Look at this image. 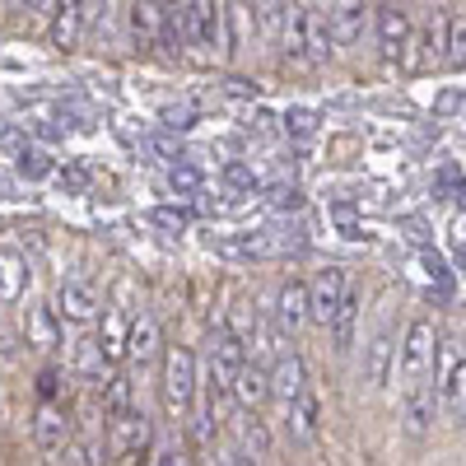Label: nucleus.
I'll return each mask as SVG.
<instances>
[{"instance_id": "c03bdc74", "label": "nucleus", "mask_w": 466, "mask_h": 466, "mask_svg": "<svg viewBox=\"0 0 466 466\" xmlns=\"http://www.w3.org/2000/svg\"><path fill=\"white\" fill-rule=\"evenodd\" d=\"M270 206H276V210H299L303 206L299 187H270Z\"/></svg>"}, {"instance_id": "72a5a7b5", "label": "nucleus", "mask_w": 466, "mask_h": 466, "mask_svg": "<svg viewBox=\"0 0 466 466\" xmlns=\"http://www.w3.org/2000/svg\"><path fill=\"white\" fill-rule=\"evenodd\" d=\"M443 66H448V70H461V66H466V19H452V24H448V52H443Z\"/></svg>"}, {"instance_id": "aec40b11", "label": "nucleus", "mask_w": 466, "mask_h": 466, "mask_svg": "<svg viewBox=\"0 0 466 466\" xmlns=\"http://www.w3.org/2000/svg\"><path fill=\"white\" fill-rule=\"evenodd\" d=\"M252 33H257L252 5H248V0H228V5H224V52H228V56L243 52V47L252 43Z\"/></svg>"}, {"instance_id": "423d86ee", "label": "nucleus", "mask_w": 466, "mask_h": 466, "mask_svg": "<svg viewBox=\"0 0 466 466\" xmlns=\"http://www.w3.org/2000/svg\"><path fill=\"white\" fill-rule=\"evenodd\" d=\"M182 10H187V47L224 52V10L215 0H182Z\"/></svg>"}, {"instance_id": "f3484780", "label": "nucleus", "mask_w": 466, "mask_h": 466, "mask_svg": "<svg viewBox=\"0 0 466 466\" xmlns=\"http://www.w3.org/2000/svg\"><path fill=\"white\" fill-rule=\"evenodd\" d=\"M285 415H289V434H294L299 443H313V439H318V424H322V401H318L313 387H303V392L285 406Z\"/></svg>"}, {"instance_id": "39448f33", "label": "nucleus", "mask_w": 466, "mask_h": 466, "mask_svg": "<svg viewBox=\"0 0 466 466\" xmlns=\"http://www.w3.org/2000/svg\"><path fill=\"white\" fill-rule=\"evenodd\" d=\"M197 397V355L187 345H173L164 355V401L168 410H187Z\"/></svg>"}, {"instance_id": "de8ad7c7", "label": "nucleus", "mask_w": 466, "mask_h": 466, "mask_svg": "<svg viewBox=\"0 0 466 466\" xmlns=\"http://www.w3.org/2000/svg\"><path fill=\"white\" fill-rule=\"evenodd\" d=\"M52 5H56V0H24L28 15H52Z\"/></svg>"}, {"instance_id": "473e14b6", "label": "nucleus", "mask_w": 466, "mask_h": 466, "mask_svg": "<svg viewBox=\"0 0 466 466\" xmlns=\"http://www.w3.org/2000/svg\"><path fill=\"white\" fill-rule=\"evenodd\" d=\"M98 345H103V360H122V355H127V327H122V318H116V313L103 322Z\"/></svg>"}, {"instance_id": "9d476101", "label": "nucleus", "mask_w": 466, "mask_h": 466, "mask_svg": "<svg viewBox=\"0 0 466 466\" xmlns=\"http://www.w3.org/2000/svg\"><path fill=\"white\" fill-rule=\"evenodd\" d=\"M270 397H276L280 406H289L303 387H308V369H303V360L294 355V350H285V355H276L270 360Z\"/></svg>"}, {"instance_id": "5701e85b", "label": "nucleus", "mask_w": 466, "mask_h": 466, "mask_svg": "<svg viewBox=\"0 0 466 466\" xmlns=\"http://www.w3.org/2000/svg\"><path fill=\"white\" fill-rule=\"evenodd\" d=\"M355 322H360V294L355 289H345V299L336 303V313H331V345H336V355H345L350 345H355Z\"/></svg>"}, {"instance_id": "7ed1b4c3", "label": "nucleus", "mask_w": 466, "mask_h": 466, "mask_svg": "<svg viewBox=\"0 0 466 466\" xmlns=\"http://www.w3.org/2000/svg\"><path fill=\"white\" fill-rule=\"evenodd\" d=\"M434 355H439V331H434V322H410L406 327V336H401V382L406 387H424L434 378Z\"/></svg>"}, {"instance_id": "79ce46f5", "label": "nucleus", "mask_w": 466, "mask_h": 466, "mask_svg": "<svg viewBox=\"0 0 466 466\" xmlns=\"http://www.w3.org/2000/svg\"><path fill=\"white\" fill-rule=\"evenodd\" d=\"M149 224H159V228H168V233H182V228L191 224V215H187V210H173V206H159V210H149Z\"/></svg>"}, {"instance_id": "3c124183", "label": "nucleus", "mask_w": 466, "mask_h": 466, "mask_svg": "<svg viewBox=\"0 0 466 466\" xmlns=\"http://www.w3.org/2000/svg\"><path fill=\"white\" fill-rule=\"evenodd\" d=\"M173 466H191V461H187V457H182V452H177V457H173Z\"/></svg>"}, {"instance_id": "f03ea898", "label": "nucleus", "mask_w": 466, "mask_h": 466, "mask_svg": "<svg viewBox=\"0 0 466 466\" xmlns=\"http://www.w3.org/2000/svg\"><path fill=\"white\" fill-rule=\"evenodd\" d=\"M215 252L224 257H238V261H270V257H289L303 248V238L280 228H257V233H233V238H210Z\"/></svg>"}, {"instance_id": "f8f14e48", "label": "nucleus", "mask_w": 466, "mask_h": 466, "mask_svg": "<svg viewBox=\"0 0 466 466\" xmlns=\"http://www.w3.org/2000/svg\"><path fill=\"white\" fill-rule=\"evenodd\" d=\"M336 56V33L322 10H303V61L308 66H327Z\"/></svg>"}, {"instance_id": "bb28decb", "label": "nucleus", "mask_w": 466, "mask_h": 466, "mask_svg": "<svg viewBox=\"0 0 466 466\" xmlns=\"http://www.w3.org/2000/svg\"><path fill=\"white\" fill-rule=\"evenodd\" d=\"M159 47H168V52H182V47H187V10H182V0H164Z\"/></svg>"}, {"instance_id": "7c9ffc66", "label": "nucleus", "mask_w": 466, "mask_h": 466, "mask_svg": "<svg viewBox=\"0 0 466 466\" xmlns=\"http://www.w3.org/2000/svg\"><path fill=\"white\" fill-rule=\"evenodd\" d=\"M103 387H107V401H103L107 420H127V415H131V382H127L122 373H112Z\"/></svg>"}, {"instance_id": "dca6fc26", "label": "nucleus", "mask_w": 466, "mask_h": 466, "mask_svg": "<svg viewBox=\"0 0 466 466\" xmlns=\"http://www.w3.org/2000/svg\"><path fill=\"white\" fill-rule=\"evenodd\" d=\"M164 33V0H131V43L136 52H154Z\"/></svg>"}, {"instance_id": "412c9836", "label": "nucleus", "mask_w": 466, "mask_h": 466, "mask_svg": "<svg viewBox=\"0 0 466 466\" xmlns=\"http://www.w3.org/2000/svg\"><path fill=\"white\" fill-rule=\"evenodd\" d=\"M392 360H397V336H392V327H382L369 340V360H364L369 387H387V378H392Z\"/></svg>"}, {"instance_id": "2eb2a0df", "label": "nucleus", "mask_w": 466, "mask_h": 466, "mask_svg": "<svg viewBox=\"0 0 466 466\" xmlns=\"http://www.w3.org/2000/svg\"><path fill=\"white\" fill-rule=\"evenodd\" d=\"M228 392H233V401H238V410H261L270 401V373L257 360H248L238 369V378L228 382Z\"/></svg>"}, {"instance_id": "6ab92c4d", "label": "nucleus", "mask_w": 466, "mask_h": 466, "mask_svg": "<svg viewBox=\"0 0 466 466\" xmlns=\"http://www.w3.org/2000/svg\"><path fill=\"white\" fill-rule=\"evenodd\" d=\"M308 322V285L303 280H285L280 294H276V327L289 336Z\"/></svg>"}, {"instance_id": "9b49d317", "label": "nucleus", "mask_w": 466, "mask_h": 466, "mask_svg": "<svg viewBox=\"0 0 466 466\" xmlns=\"http://www.w3.org/2000/svg\"><path fill=\"white\" fill-rule=\"evenodd\" d=\"M410 47V19L401 5H378V52L387 61H401V52Z\"/></svg>"}, {"instance_id": "864d4df0", "label": "nucleus", "mask_w": 466, "mask_h": 466, "mask_svg": "<svg viewBox=\"0 0 466 466\" xmlns=\"http://www.w3.org/2000/svg\"><path fill=\"white\" fill-rule=\"evenodd\" d=\"M461 107H466V98H461Z\"/></svg>"}, {"instance_id": "37998d69", "label": "nucleus", "mask_w": 466, "mask_h": 466, "mask_svg": "<svg viewBox=\"0 0 466 466\" xmlns=\"http://www.w3.org/2000/svg\"><path fill=\"white\" fill-rule=\"evenodd\" d=\"M61 378H66L61 369H43V373H37V397H43V401H56L61 387H66Z\"/></svg>"}, {"instance_id": "a878e982", "label": "nucleus", "mask_w": 466, "mask_h": 466, "mask_svg": "<svg viewBox=\"0 0 466 466\" xmlns=\"http://www.w3.org/2000/svg\"><path fill=\"white\" fill-rule=\"evenodd\" d=\"M15 168H19L28 182H37V177H52V173H56L52 154H47L43 145H19V149H15Z\"/></svg>"}, {"instance_id": "58836bf2", "label": "nucleus", "mask_w": 466, "mask_h": 466, "mask_svg": "<svg viewBox=\"0 0 466 466\" xmlns=\"http://www.w3.org/2000/svg\"><path fill=\"white\" fill-rule=\"evenodd\" d=\"M159 116H164V131H187V127H197V107H191V103H168Z\"/></svg>"}, {"instance_id": "cd10ccee", "label": "nucleus", "mask_w": 466, "mask_h": 466, "mask_svg": "<svg viewBox=\"0 0 466 466\" xmlns=\"http://www.w3.org/2000/svg\"><path fill=\"white\" fill-rule=\"evenodd\" d=\"M103 345H98V336H80L75 340V373L80 378H94V382H103Z\"/></svg>"}, {"instance_id": "2f4dec72", "label": "nucleus", "mask_w": 466, "mask_h": 466, "mask_svg": "<svg viewBox=\"0 0 466 466\" xmlns=\"http://www.w3.org/2000/svg\"><path fill=\"white\" fill-rule=\"evenodd\" d=\"M285 10H289V0H252V15H257V28H261L266 37H280Z\"/></svg>"}, {"instance_id": "393cba45", "label": "nucleus", "mask_w": 466, "mask_h": 466, "mask_svg": "<svg viewBox=\"0 0 466 466\" xmlns=\"http://www.w3.org/2000/svg\"><path fill=\"white\" fill-rule=\"evenodd\" d=\"M28 285V266L15 252H0V303H15Z\"/></svg>"}, {"instance_id": "0eeeda50", "label": "nucleus", "mask_w": 466, "mask_h": 466, "mask_svg": "<svg viewBox=\"0 0 466 466\" xmlns=\"http://www.w3.org/2000/svg\"><path fill=\"white\" fill-rule=\"evenodd\" d=\"M345 289H350V276H345L340 266L318 270L313 285H308V322L327 327V322H331V313H336V303L345 299Z\"/></svg>"}, {"instance_id": "a19ab883", "label": "nucleus", "mask_w": 466, "mask_h": 466, "mask_svg": "<svg viewBox=\"0 0 466 466\" xmlns=\"http://www.w3.org/2000/svg\"><path fill=\"white\" fill-rule=\"evenodd\" d=\"M224 187H228V191H257L261 182H257V173H252L248 164H228V168H224Z\"/></svg>"}, {"instance_id": "6e6552de", "label": "nucleus", "mask_w": 466, "mask_h": 466, "mask_svg": "<svg viewBox=\"0 0 466 466\" xmlns=\"http://www.w3.org/2000/svg\"><path fill=\"white\" fill-rule=\"evenodd\" d=\"M89 33V0H56L52 5V43L61 52L80 47Z\"/></svg>"}, {"instance_id": "20e7f679", "label": "nucleus", "mask_w": 466, "mask_h": 466, "mask_svg": "<svg viewBox=\"0 0 466 466\" xmlns=\"http://www.w3.org/2000/svg\"><path fill=\"white\" fill-rule=\"evenodd\" d=\"M206 364H210V382L219 387V392H228V382L238 378V369L248 364L243 340L233 336L224 322H219V327H210V336H206Z\"/></svg>"}, {"instance_id": "a211bd4d", "label": "nucleus", "mask_w": 466, "mask_h": 466, "mask_svg": "<svg viewBox=\"0 0 466 466\" xmlns=\"http://www.w3.org/2000/svg\"><path fill=\"white\" fill-rule=\"evenodd\" d=\"M364 0H331V10H327V19H331V33H336V47H355L360 37H364Z\"/></svg>"}, {"instance_id": "8fccbe9b", "label": "nucleus", "mask_w": 466, "mask_h": 466, "mask_svg": "<svg viewBox=\"0 0 466 466\" xmlns=\"http://www.w3.org/2000/svg\"><path fill=\"white\" fill-rule=\"evenodd\" d=\"M457 201H461V206H466V182H461V187H457Z\"/></svg>"}, {"instance_id": "4c0bfd02", "label": "nucleus", "mask_w": 466, "mask_h": 466, "mask_svg": "<svg viewBox=\"0 0 466 466\" xmlns=\"http://www.w3.org/2000/svg\"><path fill=\"white\" fill-rule=\"evenodd\" d=\"M448 24H452V15L434 10V19H430V61H439V66H443V52H448Z\"/></svg>"}, {"instance_id": "ea45409f", "label": "nucleus", "mask_w": 466, "mask_h": 466, "mask_svg": "<svg viewBox=\"0 0 466 466\" xmlns=\"http://www.w3.org/2000/svg\"><path fill=\"white\" fill-rule=\"evenodd\" d=\"M56 182L70 191V197H80V191H89V182H94V177H89V168H85V164H66V168H56Z\"/></svg>"}, {"instance_id": "c9c22d12", "label": "nucleus", "mask_w": 466, "mask_h": 466, "mask_svg": "<svg viewBox=\"0 0 466 466\" xmlns=\"http://www.w3.org/2000/svg\"><path fill=\"white\" fill-rule=\"evenodd\" d=\"M280 122H285V136H299V140H308V136L318 131V112H313V107H289V112L280 116Z\"/></svg>"}, {"instance_id": "ddd939ff", "label": "nucleus", "mask_w": 466, "mask_h": 466, "mask_svg": "<svg viewBox=\"0 0 466 466\" xmlns=\"http://www.w3.org/2000/svg\"><path fill=\"white\" fill-rule=\"evenodd\" d=\"M401 420H406V430L415 439H424L434 430V420H439V397H434V387L424 382V387H406V397H401Z\"/></svg>"}, {"instance_id": "4468645a", "label": "nucleus", "mask_w": 466, "mask_h": 466, "mask_svg": "<svg viewBox=\"0 0 466 466\" xmlns=\"http://www.w3.org/2000/svg\"><path fill=\"white\" fill-rule=\"evenodd\" d=\"M56 318H66V322H94L98 318V289L89 280H66L56 289Z\"/></svg>"}, {"instance_id": "49530a36", "label": "nucleus", "mask_w": 466, "mask_h": 466, "mask_svg": "<svg viewBox=\"0 0 466 466\" xmlns=\"http://www.w3.org/2000/svg\"><path fill=\"white\" fill-rule=\"evenodd\" d=\"M224 466H257V457H252L248 448H233V452L224 457Z\"/></svg>"}, {"instance_id": "5fc2aeb1", "label": "nucleus", "mask_w": 466, "mask_h": 466, "mask_svg": "<svg viewBox=\"0 0 466 466\" xmlns=\"http://www.w3.org/2000/svg\"><path fill=\"white\" fill-rule=\"evenodd\" d=\"M215 466H224V461H215Z\"/></svg>"}, {"instance_id": "4be33fe9", "label": "nucleus", "mask_w": 466, "mask_h": 466, "mask_svg": "<svg viewBox=\"0 0 466 466\" xmlns=\"http://www.w3.org/2000/svg\"><path fill=\"white\" fill-rule=\"evenodd\" d=\"M154 355H159V322H154L149 313H140V318L127 327V360L145 369Z\"/></svg>"}, {"instance_id": "f257e3e1", "label": "nucleus", "mask_w": 466, "mask_h": 466, "mask_svg": "<svg viewBox=\"0 0 466 466\" xmlns=\"http://www.w3.org/2000/svg\"><path fill=\"white\" fill-rule=\"evenodd\" d=\"M434 397H439V410H448L457 424H466V355L461 345L443 340L439 355H434Z\"/></svg>"}, {"instance_id": "1a4fd4ad", "label": "nucleus", "mask_w": 466, "mask_h": 466, "mask_svg": "<svg viewBox=\"0 0 466 466\" xmlns=\"http://www.w3.org/2000/svg\"><path fill=\"white\" fill-rule=\"evenodd\" d=\"M33 443H37V452L56 457V452L70 443V415H66L61 406L43 401V406H37V415H33Z\"/></svg>"}, {"instance_id": "f704fd0d", "label": "nucleus", "mask_w": 466, "mask_h": 466, "mask_svg": "<svg viewBox=\"0 0 466 466\" xmlns=\"http://www.w3.org/2000/svg\"><path fill=\"white\" fill-rule=\"evenodd\" d=\"M145 149H149V154H159V159H168V164H182V159H187V149H182L177 131H159V136H149V140H145Z\"/></svg>"}, {"instance_id": "09e8293b", "label": "nucleus", "mask_w": 466, "mask_h": 466, "mask_svg": "<svg viewBox=\"0 0 466 466\" xmlns=\"http://www.w3.org/2000/svg\"><path fill=\"white\" fill-rule=\"evenodd\" d=\"M452 107H461V98H457V94H443V98H439V112H452Z\"/></svg>"}, {"instance_id": "e433bc0d", "label": "nucleus", "mask_w": 466, "mask_h": 466, "mask_svg": "<svg viewBox=\"0 0 466 466\" xmlns=\"http://www.w3.org/2000/svg\"><path fill=\"white\" fill-rule=\"evenodd\" d=\"M201 182H206V177L191 168V164H173V168H168V187L177 191V197H197Z\"/></svg>"}, {"instance_id": "c756f323", "label": "nucleus", "mask_w": 466, "mask_h": 466, "mask_svg": "<svg viewBox=\"0 0 466 466\" xmlns=\"http://www.w3.org/2000/svg\"><path fill=\"white\" fill-rule=\"evenodd\" d=\"M238 434H243V448L252 457L270 452V434H266V424L257 420V410H238Z\"/></svg>"}, {"instance_id": "603ef678", "label": "nucleus", "mask_w": 466, "mask_h": 466, "mask_svg": "<svg viewBox=\"0 0 466 466\" xmlns=\"http://www.w3.org/2000/svg\"><path fill=\"white\" fill-rule=\"evenodd\" d=\"M10 5H15V10H24V0H10Z\"/></svg>"}, {"instance_id": "c85d7f7f", "label": "nucleus", "mask_w": 466, "mask_h": 466, "mask_svg": "<svg viewBox=\"0 0 466 466\" xmlns=\"http://www.w3.org/2000/svg\"><path fill=\"white\" fill-rule=\"evenodd\" d=\"M280 52L289 56V61H303V10L299 5H289L285 10V24H280Z\"/></svg>"}, {"instance_id": "a18cd8bd", "label": "nucleus", "mask_w": 466, "mask_h": 466, "mask_svg": "<svg viewBox=\"0 0 466 466\" xmlns=\"http://www.w3.org/2000/svg\"><path fill=\"white\" fill-rule=\"evenodd\" d=\"M145 457H149V461H145V466H173V457H177V452H173V448H168V443H159V448H149V452H145Z\"/></svg>"}, {"instance_id": "b1692460", "label": "nucleus", "mask_w": 466, "mask_h": 466, "mask_svg": "<svg viewBox=\"0 0 466 466\" xmlns=\"http://www.w3.org/2000/svg\"><path fill=\"white\" fill-rule=\"evenodd\" d=\"M28 345H61V322H56V308H33L28 313Z\"/></svg>"}]
</instances>
